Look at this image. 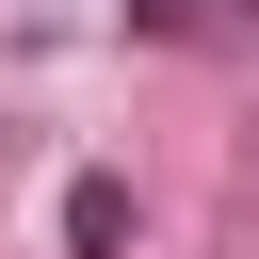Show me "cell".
Listing matches in <instances>:
<instances>
[{"mask_svg": "<svg viewBox=\"0 0 259 259\" xmlns=\"http://www.w3.org/2000/svg\"><path fill=\"white\" fill-rule=\"evenodd\" d=\"M113 227H130V194H113V178H81V194H65V243H81V259H113Z\"/></svg>", "mask_w": 259, "mask_h": 259, "instance_id": "cell-1", "label": "cell"}, {"mask_svg": "<svg viewBox=\"0 0 259 259\" xmlns=\"http://www.w3.org/2000/svg\"><path fill=\"white\" fill-rule=\"evenodd\" d=\"M130 16H178V0H130Z\"/></svg>", "mask_w": 259, "mask_h": 259, "instance_id": "cell-2", "label": "cell"}]
</instances>
